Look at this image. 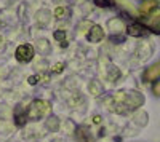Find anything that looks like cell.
Here are the masks:
<instances>
[{
	"label": "cell",
	"instance_id": "1",
	"mask_svg": "<svg viewBox=\"0 0 160 142\" xmlns=\"http://www.w3.org/2000/svg\"><path fill=\"white\" fill-rule=\"evenodd\" d=\"M144 102V97L136 91H118L115 96L111 97V109L118 113H127L130 110H135Z\"/></svg>",
	"mask_w": 160,
	"mask_h": 142
},
{
	"label": "cell",
	"instance_id": "2",
	"mask_svg": "<svg viewBox=\"0 0 160 142\" xmlns=\"http://www.w3.org/2000/svg\"><path fill=\"white\" fill-rule=\"evenodd\" d=\"M51 112V104L43 99H35L28 109V120H42Z\"/></svg>",
	"mask_w": 160,
	"mask_h": 142
},
{
	"label": "cell",
	"instance_id": "3",
	"mask_svg": "<svg viewBox=\"0 0 160 142\" xmlns=\"http://www.w3.org/2000/svg\"><path fill=\"white\" fill-rule=\"evenodd\" d=\"M34 54H35L34 46L29 45V43L19 45V46L16 48V51H15V58H16L18 62H29V61H32Z\"/></svg>",
	"mask_w": 160,
	"mask_h": 142
},
{
	"label": "cell",
	"instance_id": "4",
	"mask_svg": "<svg viewBox=\"0 0 160 142\" xmlns=\"http://www.w3.org/2000/svg\"><path fill=\"white\" fill-rule=\"evenodd\" d=\"M141 78L144 83H155L157 80H160V61L151 64L149 67H146Z\"/></svg>",
	"mask_w": 160,
	"mask_h": 142
},
{
	"label": "cell",
	"instance_id": "5",
	"mask_svg": "<svg viewBox=\"0 0 160 142\" xmlns=\"http://www.w3.org/2000/svg\"><path fill=\"white\" fill-rule=\"evenodd\" d=\"M74 136H75V140L77 142H96L95 136L91 134V131L88 130L87 126H77Z\"/></svg>",
	"mask_w": 160,
	"mask_h": 142
},
{
	"label": "cell",
	"instance_id": "6",
	"mask_svg": "<svg viewBox=\"0 0 160 142\" xmlns=\"http://www.w3.org/2000/svg\"><path fill=\"white\" fill-rule=\"evenodd\" d=\"M104 38V29L101 27L99 24H93L90 32L87 34V40L91 42V43H98Z\"/></svg>",
	"mask_w": 160,
	"mask_h": 142
},
{
	"label": "cell",
	"instance_id": "7",
	"mask_svg": "<svg viewBox=\"0 0 160 142\" xmlns=\"http://www.w3.org/2000/svg\"><path fill=\"white\" fill-rule=\"evenodd\" d=\"M158 8V2L157 0H144V2L139 3V13L146 18V16H149L152 11H155Z\"/></svg>",
	"mask_w": 160,
	"mask_h": 142
},
{
	"label": "cell",
	"instance_id": "8",
	"mask_svg": "<svg viewBox=\"0 0 160 142\" xmlns=\"http://www.w3.org/2000/svg\"><path fill=\"white\" fill-rule=\"evenodd\" d=\"M13 118H15V123L16 126H24L28 123V110H24L22 106H16L15 107V112H13Z\"/></svg>",
	"mask_w": 160,
	"mask_h": 142
},
{
	"label": "cell",
	"instance_id": "9",
	"mask_svg": "<svg viewBox=\"0 0 160 142\" xmlns=\"http://www.w3.org/2000/svg\"><path fill=\"white\" fill-rule=\"evenodd\" d=\"M127 32L128 35H133V37H144L149 34V29L142 24H130L127 27Z\"/></svg>",
	"mask_w": 160,
	"mask_h": 142
},
{
	"label": "cell",
	"instance_id": "10",
	"mask_svg": "<svg viewBox=\"0 0 160 142\" xmlns=\"http://www.w3.org/2000/svg\"><path fill=\"white\" fill-rule=\"evenodd\" d=\"M55 38L59 42V45L68 46V40H66V32H64V31H56V32H55Z\"/></svg>",
	"mask_w": 160,
	"mask_h": 142
},
{
	"label": "cell",
	"instance_id": "11",
	"mask_svg": "<svg viewBox=\"0 0 160 142\" xmlns=\"http://www.w3.org/2000/svg\"><path fill=\"white\" fill-rule=\"evenodd\" d=\"M47 126L50 128L51 131H56V130H58V118H56V117H51V118H48Z\"/></svg>",
	"mask_w": 160,
	"mask_h": 142
},
{
	"label": "cell",
	"instance_id": "12",
	"mask_svg": "<svg viewBox=\"0 0 160 142\" xmlns=\"http://www.w3.org/2000/svg\"><path fill=\"white\" fill-rule=\"evenodd\" d=\"M152 94L155 97H160V80H157L155 83H152Z\"/></svg>",
	"mask_w": 160,
	"mask_h": 142
},
{
	"label": "cell",
	"instance_id": "13",
	"mask_svg": "<svg viewBox=\"0 0 160 142\" xmlns=\"http://www.w3.org/2000/svg\"><path fill=\"white\" fill-rule=\"evenodd\" d=\"M95 3L98 5V7H101V8H108V7H111V0H95Z\"/></svg>",
	"mask_w": 160,
	"mask_h": 142
},
{
	"label": "cell",
	"instance_id": "14",
	"mask_svg": "<svg viewBox=\"0 0 160 142\" xmlns=\"http://www.w3.org/2000/svg\"><path fill=\"white\" fill-rule=\"evenodd\" d=\"M55 13H56V18H61V16L64 15V8H56Z\"/></svg>",
	"mask_w": 160,
	"mask_h": 142
},
{
	"label": "cell",
	"instance_id": "15",
	"mask_svg": "<svg viewBox=\"0 0 160 142\" xmlns=\"http://www.w3.org/2000/svg\"><path fill=\"white\" fill-rule=\"evenodd\" d=\"M37 82H38V77H34V75L29 77V83H31V85H35Z\"/></svg>",
	"mask_w": 160,
	"mask_h": 142
},
{
	"label": "cell",
	"instance_id": "16",
	"mask_svg": "<svg viewBox=\"0 0 160 142\" xmlns=\"http://www.w3.org/2000/svg\"><path fill=\"white\" fill-rule=\"evenodd\" d=\"M62 69H64V64H56V66H55V72H59Z\"/></svg>",
	"mask_w": 160,
	"mask_h": 142
},
{
	"label": "cell",
	"instance_id": "17",
	"mask_svg": "<svg viewBox=\"0 0 160 142\" xmlns=\"http://www.w3.org/2000/svg\"><path fill=\"white\" fill-rule=\"evenodd\" d=\"M2 45H3V37L0 35V48H2Z\"/></svg>",
	"mask_w": 160,
	"mask_h": 142
},
{
	"label": "cell",
	"instance_id": "18",
	"mask_svg": "<svg viewBox=\"0 0 160 142\" xmlns=\"http://www.w3.org/2000/svg\"><path fill=\"white\" fill-rule=\"evenodd\" d=\"M141 2H144V0H141Z\"/></svg>",
	"mask_w": 160,
	"mask_h": 142
}]
</instances>
